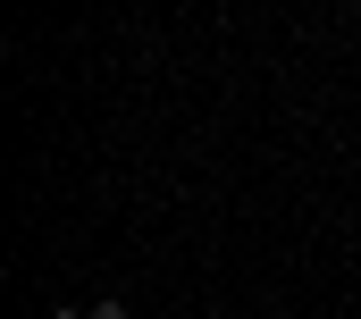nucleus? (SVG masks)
<instances>
[{
	"label": "nucleus",
	"instance_id": "f257e3e1",
	"mask_svg": "<svg viewBox=\"0 0 361 319\" xmlns=\"http://www.w3.org/2000/svg\"><path fill=\"white\" fill-rule=\"evenodd\" d=\"M85 319H135V311H126V303H92Z\"/></svg>",
	"mask_w": 361,
	"mask_h": 319
},
{
	"label": "nucleus",
	"instance_id": "f03ea898",
	"mask_svg": "<svg viewBox=\"0 0 361 319\" xmlns=\"http://www.w3.org/2000/svg\"><path fill=\"white\" fill-rule=\"evenodd\" d=\"M345 8H361V0H345Z\"/></svg>",
	"mask_w": 361,
	"mask_h": 319
}]
</instances>
